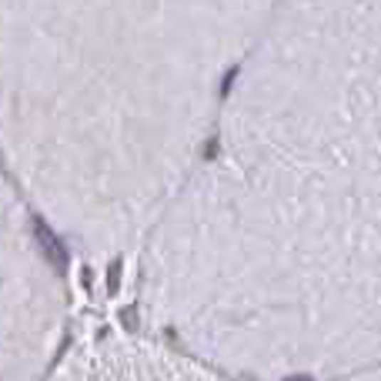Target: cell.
<instances>
[{"mask_svg":"<svg viewBox=\"0 0 381 381\" xmlns=\"http://www.w3.org/2000/svg\"><path fill=\"white\" fill-rule=\"evenodd\" d=\"M7 228L0 221V381L7 378L11 365V274H7Z\"/></svg>","mask_w":381,"mask_h":381,"instance_id":"cell-1","label":"cell"},{"mask_svg":"<svg viewBox=\"0 0 381 381\" xmlns=\"http://www.w3.org/2000/svg\"><path fill=\"white\" fill-rule=\"evenodd\" d=\"M288 381H311V378H288Z\"/></svg>","mask_w":381,"mask_h":381,"instance_id":"cell-2","label":"cell"}]
</instances>
